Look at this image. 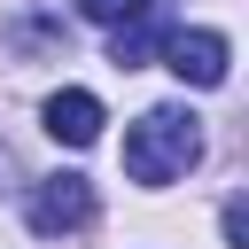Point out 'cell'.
Masks as SVG:
<instances>
[{
  "mask_svg": "<svg viewBox=\"0 0 249 249\" xmlns=\"http://www.w3.org/2000/svg\"><path fill=\"white\" fill-rule=\"evenodd\" d=\"M8 171H16V163H8V148H0V179H8Z\"/></svg>",
  "mask_w": 249,
  "mask_h": 249,
  "instance_id": "obj_8",
  "label": "cell"
},
{
  "mask_svg": "<svg viewBox=\"0 0 249 249\" xmlns=\"http://www.w3.org/2000/svg\"><path fill=\"white\" fill-rule=\"evenodd\" d=\"M156 39H163V0H156L148 16H132V23H117V39H109V62H117V70H140V62L156 54Z\"/></svg>",
  "mask_w": 249,
  "mask_h": 249,
  "instance_id": "obj_5",
  "label": "cell"
},
{
  "mask_svg": "<svg viewBox=\"0 0 249 249\" xmlns=\"http://www.w3.org/2000/svg\"><path fill=\"white\" fill-rule=\"evenodd\" d=\"M47 132H54L62 148H93V140H101V101H93L86 86L47 93Z\"/></svg>",
  "mask_w": 249,
  "mask_h": 249,
  "instance_id": "obj_4",
  "label": "cell"
},
{
  "mask_svg": "<svg viewBox=\"0 0 249 249\" xmlns=\"http://www.w3.org/2000/svg\"><path fill=\"white\" fill-rule=\"evenodd\" d=\"M148 8H156V0H78V16H86V23H109V31L132 23V16H148Z\"/></svg>",
  "mask_w": 249,
  "mask_h": 249,
  "instance_id": "obj_6",
  "label": "cell"
},
{
  "mask_svg": "<svg viewBox=\"0 0 249 249\" xmlns=\"http://www.w3.org/2000/svg\"><path fill=\"white\" fill-rule=\"evenodd\" d=\"M202 156V117L195 109H148L140 124H124V171L140 187H171L179 171H195Z\"/></svg>",
  "mask_w": 249,
  "mask_h": 249,
  "instance_id": "obj_1",
  "label": "cell"
},
{
  "mask_svg": "<svg viewBox=\"0 0 249 249\" xmlns=\"http://www.w3.org/2000/svg\"><path fill=\"white\" fill-rule=\"evenodd\" d=\"M23 218H31V233H39V241L86 233V226H93V179H78V171L39 179V187H31V202H23Z\"/></svg>",
  "mask_w": 249,
  "mask_h": 249,
  "instance_id": "obj_2",
  "label": "cell"
},
{
  "mask_svg": "<svg viewBox=\"0 0 249 249\" xmlns=\"http://www.w3.org/2000/svg\"><path fill=\"white\" fill-rule=\"evenodd\" d=\"M226 249H249V210L226 202Z\"/></svg>",
  "mask_w": 249,
  "mask_h": 249,
  "instance_id": "obj_7",
  "label": "cell"
},
{
  "mask_svg": "<svg viewBox=\"0 0 249 249\" xmlns=\"http://www.w3.org/2000/svg\"><path fill=\"white\" fill-rule=\"evenodd\" d=\"M163 62L179 86H226V39L218 31H163Z\"/></svg>",
  "mask_w": 249,
  "mask_h": 249,
  "instance_id": "obj_3",
  "label": "cell"
}]
</instances>
